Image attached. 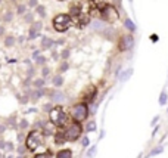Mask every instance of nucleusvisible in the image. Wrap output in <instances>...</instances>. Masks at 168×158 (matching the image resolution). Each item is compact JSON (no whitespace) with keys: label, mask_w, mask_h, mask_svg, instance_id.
<instances>
[{"label":"nucleus","mask_w":168,"mask_h":158,"mask_svg":"<svg viewBox=\"0 0 168 158\" xmlns=\"http://www.w3.org/2000/svg\"><path fill=\"white\" fill-rule=\"evenodd\" d=\"M128 2H130V3H133V0H128Z\"/></svg>","instance_id":"41"},{"label":"nucleus","mask_w":168,"mask_h":158,"mask_svg":"<svg viewBox=\"0 0 168 158\" xmlns=\"http://www.w3.org/2000/svg\"><path fill=\"white\" fill-rule=\"evenodd\" d=\"M5 129H6V126H0V133L5 132Z\"/></svg>","instance_id":"37"},{"label":"nucleus","mask_w":168,"mask_h":158,"mask_svg":"<svg viewBox=\"0 0 168 158\" xmlns=\"http://www.w3.org/2000/svg\"><path fill=\"white\" fill-rule=\"evenodd\" d=\"M64 98H65V95H64L61 90H55V92L52 93V100H53V102H62Z\"/></svg>","instance_id":"9"},{"label":"nucleus","mask_w":168,"mask_h":158,"mask_svg":"<svg viewBox=\"0 0 168 158\" xmlns=\"http://www.w3.org/2000/svg\"><path fill=\"white\" fill-rule=\"evenodd\" d=\"M34 86L37 87V89H41L43 86H44V80H41V79H39V80H35L34 81Z\"/></svg>","instance_id":"19"},{"label":"nucleus","mask_w":168,"mask_h":158,"mask_svg":"<svg viewBox=\"0 0 168 158\" xmlns=\"http://www.w3.org/2000/svg\"><path fill=\"white\" fill-rule=\"evenodd\" d=\"M21 127H27V121H25V120H24V121L21 123Z\"/></svg>","instance_id":"38"},{"label":"nucleus","mask_w":168,"mask_h":158,"mask_svg":"<svg viewBox=\"0 0 168 158\" xmlns=\"http://www.w3.org/2000/svg\"><path fill=\"white\" fill-rule=\"evenodd\" d=\"M47 74H49V68H44V70H43V75L46 77Z\"/></svg>","instance_id":"34"},{"label":"nucleus","mask_w":168,"mask_h":158,"mask_svg":"<svg viewBox=\"0 0 168 158\" xmlns=\"http://www.w3.org/2000/svg\"><path fill=\"white\" fill-rule=\"evenodd\" d=\"M39 36V33L37 31H34V30H30V40H34L35 37Z\"/></svg>","instance_id":"23"},{"label":"nucleus","mask_w":168,"mask_h":158,"mask_svg":"<svg viewBox=\"0 0 168 158\" xmlns=\"http://www.w3.org/2000/svg\"><path fill=\"white\" fill-rule=\"evenodd\" d=\"M41 143H43V135H41V132H39V130H33V132L28 133L27 140H25L27 149H30V151H35Z\"/></svg>","instance_id":"4"},{"label":"nucleus","mask_w":168,"mask_h":158,"mask_svg":"<svg viewBox=\"0 0 168 158\" xmlns=\"http://www.w3.org/2000/svg\"><path fill=\"white\" fill-rule=\"evenodd\" d=\"M14 45H15V39H14V37H10V36H9V37L5 39V46H6V47H12Z\"/></svg>","instance_id":"16"},{"label":"nucleus","mask_w":168,"mask_h":158,"mask_svg":"<svg viewBox=\"0 0 168 158\" xmlns=\"http://www.w3.org/2000/svg\"><path fill=\"white\" fill-rule=\"evenodd\" d=\"M158 120H159V117L156 115V117H155V118L152 120V123H150V124H152V126H156V123H158Z\"/></svg>","instance_id":"31"},{"label":"nucleus","mask_w":168,"mask_h":158,"mask_svg":"<svg viewBox=\"0 0 168 158\" xmlns=\"http://www.w3.org/2000/svg\"><path fill=\"white\" fill-rule=\"evenodd\" d=\"M52 81H53V86H56V87H59V86H62V83H64V79H62L61 75H55Z\"/></svg>","instance_id":"14"},{"label":"nucleus","mask_w":168,"mask_h":158,"mask_svg":"<svg viewBox=\"0 0 168 158\" xmlns=\"http://www.w3.org/2000/svg\"><path fill=\"white\" fill-rule=\"evenodd\" d=\"M41 95H43V90H40V89H39L37 92L34 93V98H33V99H39V98L41 96Z\"/></svg>","instance_id":"26"},{"label":"nucleus","mask_w":168,"mask_h":158,"mask_svg":"<svg viewBox=\"0 0 168 158\" xmlns=\"http://www.w3.org/2000/svg\"><path fill=\"white\" fill-rule=\"evenodd\" d=\"M30 6H31V7L37 6V0H30Z\"/></svg>","instance_id":"32"},{"label":"nucleus","mask_w":168,"mask_h":158,"mask_svg":"<svg viewBox=\"0 0 168 158\" xmlns=\"http://www.w3.org/2000/svg\"><path fill=\"white\" fill-rule=\"evenodd\" d=\"M102 18L109 21V22H115L118 19V12L115 11V7L112 5H106L105 7H102Z\"/></svg>","instance_id":"6"},{"label":"nucleus","mask_w":168,"mask_h":158,"mask_svg":"<svg viewBox=\"0 0 168 158\" xmlns=\"http://www.w3.org/2000/svg\"><path fill=\"white\" fill-rule=\"evenodd\" d=\"M52 45H53V40L52 39H47V37H43V39H41V46L44 47V49H49Z\"/></svg>","instance_id":"13"},{"label":"nucleus","mask_w":168,"mask_h":158,"mask_svg":"<svg viewBox=\"0 0 168 158\" xmlns=\"http://www.w3.org/2000/svg\"><path fill=\"white\" fill-rule=\"evenodd\" d=\"M71 114H72V118L77 123H81V121H84L88 117V108L86 104H77V105L72 106Z\"/></svg>","instance_id":"5"},{"label":"nucleus","mask_w":168,"mask_h":158,"mask_svg":"<svg viewBox=\"0 0 168 158\" xmlns=\"http://www.w3.org/2000/svg\"><path fill=\"white\" fill-rule=\"evenodd\" d=\"M81 143H83V146H84V148H87L88 143H90V140H88V138H83V140H81Z\"/></svg>","instance_id":"24"},{"label":"nucleus","mask_w":168,"mask_h":158,"mask_svg":"<svg viewBox=\"0 0 168 158\" xmlns=\"http://www.w3.org/2000/svg\"><path fill=\"white\" fill-rule=\"evenodd\" d=\"M167 92H165V90H164V92L161 93V96H159V105H165V104H167Z\"/></svg>","instance_id":"17"},{"label":"nucleus","mask_w":168,"mask_h":158,"mask_svg":"<svg viewBox=\"0 0 168 158\" xmlns=\"http://www.w3.org/2000/svg\"><path fill=\"white\" fill-rule=\"evenodd\" d=\"M44 62H46V59H44L43 56H37V64H39V65H43Z\"/></svg>","instance_id":"25"},{"label":"nucleus","mask_w":168,"mask_h":158,"mask_svg":"<svg viewBox=\"0 0 168 158\" xmlns=\"http://www.w3.org/2000/svg\"><path fill=\"white\" fill-rule=\"evenodd\" d=\"M61 70H62V71H65V70H68V64H67V62H65V64H62Z\"/></svg>","instance_id":"33"},{"label":"nucleus","mask_w":168,"mask_h":158,"mask_svg":"<svg viewBox=\"0 0 168 158\" xmlns=\"http://www.w3.org/2000/svg\"><path fill=\"white\" fill-rule=\"evenodd\" d=\"M52 24H53V28L56 30V31L64 33V31H67L68 28L71 27L72 19H71V16H69L68 13H59V15H56V16L53 18Z\"/></svg>","instance_id":"2"},{"label":"nucleus","mask_w":168,"mask_h":158,"mask_svg":"<svg viewBox=\"0 0 168 158\" xmlns=\"http://www.w3.org/2000/svg\"><path fill=\"white\" fill-rule=\"evenodd\" d=\"M37 12L40 13V16H44V7L39 6V7H37Z\"/></svg>","instance_id":"28"},{"label":"nucleus","mask_w":168,"mask_h":158,"mask_svg":"<svg viewBox=\"0 0 168 158\" xmlns=\"http://www.w3.org/2000/svg\"><path fill=\"white\" fill-rule=\"evenodd\" d=\"M68 55H69V52H68V50H65V52H62V56H64V58H67Z\"/></svg>","instance_id":"36"},{"label":"nucleus","mask_w":168,"mask_h":158,"mask_svg":"<svg viewBox=\"0 0 168 158\" xmlns=\"http://www.w3.org/2000/svg\"><path fill=\"white\" fill-rule=\"evenodd\" d=\"M133 46H134V37L133 36H122L120 39V50L121 52L131 50Z\"/></svg>","instance_id":"7"},{"label":"nucleus","mask_w":168,"mask_h":158,"mask_svg":"<svg viewBox=\"0 0 168 158\" xmlns=\"http://www.w3.org/2000/svg\"><path fill=\"white\" fill-rule=\"evenodd\" d=\"M35 158H52V157H50V154H49V152H43V154L35 155Z\"/></svg>","instance_id":"22"},{"label":"nucleus","mask_w":168,"mask_h":158,"mask_svg":"<svg viewBox=\"0 0 168 158\" xmlns=\"http://www.w3.org/2000/svg\"><path fill=\"white\" fill-rule=\"evenodd\" d=\"M49 117H50V123L53 126H58V127L65 126L68 121V115H67V112L62 109V106H55V108H52Z\"/></svg>","instance_id":"1"},{"label":"nucleus","mask_w":168,"mask_h":158,"mask_svg":"<svg viewBox=\"0 0 168 158\" xmlns=\"http://www.w3.org/2000/svg\"><path fill=\"white\" fill-rule=\"evenodd\" d=\"M96 130V123L94 121H90L87 124V132H94Z\"/></svg>","instance_id":"20"},{"label":"nucleus","mask_w":168,"mask_h":158,"mask_svg":"<svg viewBox=\"0 0 168 158\" xmlns=\"http://www.w3.org/2000/svg\"><path fill=\"white\" fill-rule=\"evenodd\" d=\"M56 158H72V152L69 149H62V151L58 152Z\"/></svg>","instance_id":"11"},{"label":"nucleus","mask_w":168,"mask_h":158,"mask_svg":"<svg viewBox=\"0 0 168 158\" xmlns=\"http://www.w3.org/2000/svg\"><path fill=\"white\" fill-rule=\"evenodd\" d=\"M50 108H52V105H50V104L44 105V109H46V111H50Z\"/></svg>","instance_id":"35"},{"label":"nucleus","mask_w":168,"mask_h":158,"mask_svg":"<svg viewBox=\"0 0 168 158\" xmlns=\"http://www.w3.org/2000/svg\"><path fill=\"white\" fill-rule=\"evenodd\" d=\"M0 34H3V28H0Z\"/></svg>","instance_id":"40"},{"label":"nucleus","mask_w":168,"mask_h":158,"mask_svg":"<svg viewBox=\"0 0 168 158\" xmlns=\"http://www.w3.org/2000/svg\"><path fill=\"white\" fill-rule=\"evenodd\" d=\"M41 127H43V132H44V135H53V133H55V126L52 124V123L43 124Z\"/></svg>","instance_id":"10"},{"label":"nucleus","mask_w":168,"mask_h":158,"mask_svg":"<svg viewBox=\"0 0 168 158\" xmlns=\"http://www.w3.org/2000/svg\"><path fill=\"white\" fill-rule=\"evenodd\" d=\"M80 136H81V126H80V123H77V121L68 126L61 135V138L64 139V140H69V142L77 140Z\"/></svg>","instance_id":"3"},{"label":"nucleus","mask_w":168,"mask_h":158,"mask_svg":"<svg viewBox=\"0 0 168 158\" xmlns=\"http://www.w3.org/2000/svg\"><path fill=\"white\" fill-rule=\"evenodd\" d=\"M25 21H27V22H33V15H31V13H27V16H25Z\"/></svg>","instance_id":"29"},{"label":"nucleus","mask_w":168,"mask_h":158,"mask_svg":"<svg viewBox=\"0 0 168 158\" xmlns=\"http://www.w3.org/2000/svg\"><path fill=\"white\" fill-rule=\"evenodd\" d=\"M162 151H164V146H156L155 149H152V151H150V154H149V157H154V155H158V154H161Z\"/></svg>","instance_id":"15"},{"label":"nucleus","mask_w":168,"mask_h":158,"mask_svg":"<svg viewBox=\"0 0 168 158\" xmlns=\"http://www.w3.org/2000/svg\"><path fill=\"white\" fill-rule=\"evenodd\" d=\"M131 75H133V68H128V70H125L124 73H121V75H120V81H121V83H125V81H128V80L131 79Z\"/></svg>","instance_id":"8"},{"label":"nucleus","mask_w":168,"mask_h":158,"mask_svg":"<svg viewBox=\"0 0 168 158\" xmlns=\"http://www.w3.org/2000/svg\"><path fill=\"white\" fill-rule=\"evenodd\" d=\"M10 19H12V13L7 12V13H6V16H5V21H7V22H9Z\"/></svg>","instance_id":"30"},{"label":"nucleus","mask_w":168,"mask_h":158,"mask_svg":"<svg viewBox=\"0 0 168 158\" xmlns=\"http://www.w3.org/2000/svg\"><path fill=\"white\" fill-rule=\"evenodd\" d=\"M18 13H19V15L25 13V6H22V5H21V6H18Z\"/></svg>","instance_id":"27"},{"label":"nucleus","mask_w":168,"mask_h":158,"mask_svg":"<svg viewBox=\"0 0 168 158\" xmlns=\"http://www.w3.org/2000/svg\"><path fill=\"white\" fill-rule=\"evenodd\" d=\"M124 25H125V28H127L128 31H131V33L137 30V27H136L134 24H133V21L128 19V18H125V21H124Z\"/></svg>","instance_id":"12"},{"label":"nucleus","mask_w":168,"mask_h":158,"mask_svg":"<svg viewBox=\"0 0 168 158\" xmlns=\"http://www.w3.org/2000/svg\"><path fill=\"white\" fill-rule=\"evenodd\" d=\"M31 30H34V31H37V33H39V31L41 30V22H34L33 27H31Z\"/></svg>","instance_id":"21"},{"label":"nucleus","mask_w":168,"mask_h":158,"mask_svg":"<svg viewBox=\"0 0 168 158\" xmlns=\"http://www.w3.org/2000/svg\"><path fill=\"white\" fill-rule=\"evenodd\" d=\"M0 148H5V143H3L2 140H0Z\"/></svg>","instance_id":"39"},{"label":"nucleus","mask_w":168,"mask_h":158,"mask_svg":"<svg viewBox=\"0 0 168 158\" xmlns=\"http://www.w3.org/2000/svg\"><path fill=\"white\" fill-rule=\"evenodd\" d=\"M96 151H97V146L93 145V146H92V148H90V149L87 151V157H88V158H93L94 155H96Z\"/></svg>","instance_id":"18"}]
</instances>
